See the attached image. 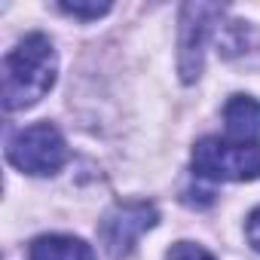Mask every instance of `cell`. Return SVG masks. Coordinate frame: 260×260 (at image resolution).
I'll return each instance as SVG.
<instances>
[{
    "instance_id": "cell-5",
    "label": "cell",
    "mask_w": 260,
    "mask_h": 260,
    "mask_svg": "<svg viewBox=\"0 0 260 260\" xmlns=\"http://www.w3.org/2000/svg\"><path fill=\"white\" fill-rule=\"evenodd\" d=\"M226 7L217 4H184L181 7V34H178V74L184 83H196L205 64V46L223 19Z\"/></svg>"
},
{
    "instance_id": "cell-3",
    "label": "cell",
    "mask_w": 260,
    "mask_h": 260,
    "mask_svg": "<svg viewBox=\"0 0 260 260\" xmlns=\"http://www.w3.org/2000/svg\"><path fill=\"white\" fill-rule=\"evenodd\" d=\"M7 159L19 172L43 178V175H55L68 162V144L52 122H37V125L19 128L10 138Z\"/></svg>"
},
{
    "instance_id": "cell-2",
    "label": "cell",
    "mask_w": 260,
    "mask_h": 260,
    "mask_svg": "<svg viewBox=\"0 0 260 260\" xmlns=\"http://www.w3.org/2000/svg\"><path fill=\"white\" fill-rule=\"evenodd\" d=\"M193 172L205 181H254L260 178V144L208 135L193 147Z\"/></svg>"
},
{
    "instance_id": "cell-4",
    "label": "cell",
    "mask_w": 260,
    "mask_h": 260,
    "mask_svg": "<svg viewBox=\"0 0 260 260\" xmlns=\"http://www.w3.org/2000/svg\"><path fill=\"white\" fill-rule=\"evenodd\" d=\"M159 223L153 202H116L98 223V242L110 260H125L138 239Z\"/></svg>"
},
{
    "instance_id": "cell-7",
    "label": "cell",
    "mask_w": 260,
    "mask_h": 260,
    "mask_svg": "<svg viewBox=\"0 0 260 260\" xmlns=\"http://www.w3.org/2000/svg\"><path fill=\"white\" fill-rule=\"evenodd\" d=\"M28 260H95L92 248L77 236H37L28 245Z\"/></svg>"
},
{
    "instance_id": "cell-10",
    "label": "cell",
    "mask_w": 260,
    "mask_h": 260,
    "mask_svg": "<svg viewBox=\"0 0 260 260\" xmlns=\"http://www.w3.org/2000/svg\"><path fill=\"white\" fill-rule=\"evenodd\" d=\"M245 236H248L251 248L260 254V208H254V211L248 214V223H245Z\"/></svg>"
},
{
    "instance_id": "cell-8",
    "label": "cell",
    "mask_w": 260,
    "mask_h": 260,
    "mask_svg": "<svg viewBox=\"0 0 260 260\" xmlns=\"http://www.w3.org/2000/svg\"><path fill=\"white\" fill-rule=\"evenodd\" d=\"M58 10L64 16H74V19H83V22H92V19H101L104 13H110V4H68V0H61Z\"/></svg>"
},
{
    "instance_id": "cell-6",
    "label": "cell",
    "mask_w": 260,
    "mask_h": 260,
    "mask_svg": "<svg viewBox=\"0 0 260 260\" xmlns=\"http://www.w3.org/2000/svg\"><path fill=\"white\" fill-rule=\"evenodd\" d=\"M223 125L230 141L260 144V101L251 95H233L223 107Z\"/></svg>"
},
{
    "instance_id": "cell-9",
    "label": "cell",
    "mask_w": 260,
    "mask_h": 260,
    "mask_svg": "<svg viewBox=\"0 0 260 260\" xmlns=\"http://www.w3.org/2000/svg\"><path fill=\"white\" fill-rule=\"evenodd\" d=\"M166 260H214V257L202 245H196V242H178V245L169 248Z\"/></svg>"
},
{
    "instance_id": "cell-1",
    "label": "cell",
    "mask_w": 260,
    "mask_h": 260,
    "mask_svg": "<svg viewBox=\"0 0 260 260\" xmlns=\"http://www.w3.org/2000/svg\"><path fill=\"white\" fill-rule=\"evenodd\" d=\"M55 46L46 34H28L4 58V107L25 110L34 107L55 86Z\"/></svg>"
}]
</instances>
